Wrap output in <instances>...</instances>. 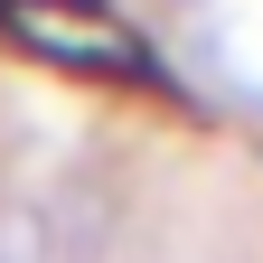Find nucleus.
<instances>
[{
	"instance_id": "nucleus-1",
	"label": "nucleus",
	"mask_w": 263,
	"mask_h": 263,
	"mask_svg": "<svg viewBox=\"0 0 263 263\" xmlns=\"http://www.w3.org/2000/svg\"><path fill=\"white\" fill-rule=\"evenodd\" d=\"M0 38L66 66V76H104V85H160L151 38L104 0H0Z\"/></svg>"
}]
</instances>
